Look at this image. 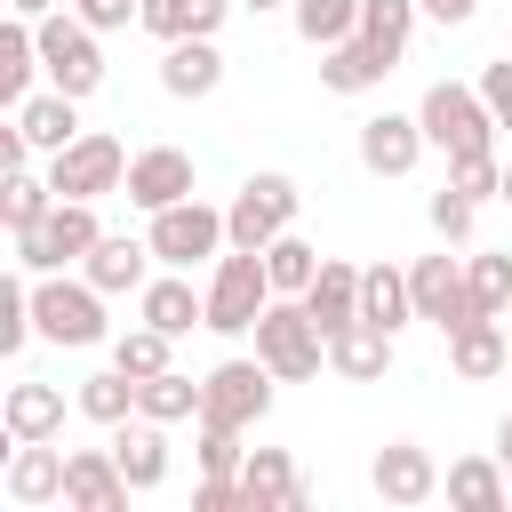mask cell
Returning a JSON list of instances; mask_svg holds the SVG:
<instances>
[{
    "instance_id": "obj_1",
    "label": "cell",
    "mask_w": 512,
    "mask_h": 512,
    "mask_svg": "<svg viewBox=\"0 0 512 512\" xmlns=\"http://www.w3.org/2000/svg\"><path fill=\"white\" fill-rule=\"evenodd\" d=\"M248 336H256V360H264L280 384H304V376H320V360H328V336H320V320L304 312V296H272Z\"/></svg>"
},
{
    "instance_id": "obj_2",
    "label": "cell",
    "mask_w": 512,
    "mask_h": 512,
    "mask_svg": "<svg viewBox=\"0 0 512 512\" xmlns=\"http://www.w3.org/2000/svg\"><path fill=\"white\" fill-rule=\"evenodd\" d=\"M416 120H424V144H440L448 160H464V152H496V112H488V96L464 88V80H432L424 104H416Z\"/></svg>"
},
{
    "instance_id": "obj_3",
    "label": "cell",
    "mask_w": 512,
    "mask_h": 512,
    "mask_svg": "<svg viewBox=\"0 0 512 512\" xmlns=\"http://www.w3.org/2000/svg\"><path fill=\"white\" fill-rule=\"evenodd\" d=\"M32 320H40V336H48V344L88 352V344H104V288H96L88 272H80V280L40 272V280H32Z\"/></svg>"
},
{
    "instance_id": "obj_4",
    "label": "cell",
    "mask_w": 512,
    "mask_h": 512,
    "mask_svg": "<svg viewBox=\"0 0 512 512\" xmlns=\"http://www.w3.org/2000/svg\"><path fill=\"white\" fill-rule=\"evenodd\" d=\"M8 240H16L24 272H64V264H88V248L104 240V224H96V200H56L40 224H24Z\"/></svg>"
},
{
    "instance_id": "obj_5",
    "label": "cell",
    "mask_w": 512,
    "mask_h": 512,
    "mask_svg": "<svg viewBox=\"0 0 512 512\" xmlns=\"http://www.w3.org/2000/svg\"><path fill=\"white\" fill-rule=\"evenodd\" d=\"M264 304H272L264 248H224V256H216V280H208V328H216V336H248Z\"/></svg>"
},
{
    "instance_id": "obj_6",
    "label": "cell",
    "mask_w": 512,
    "mask_h": 512,
    "mask_svg": "<svg viewBox=\"0 0 512 512\" xmlns=\"http://www.w3.org/2000/svg\"><path fill=\"white\" fill-rule=\"evenodd\" d=\"M48 184H56V200H104V192H120V184H128V152H120V136L80 128L64 152H48Z\"/></svg>"
},
{
    "instance_id": "obj_7",
    "label": "cell",
    "mask_w": 512,
    "mask_h": 512,
    "mask_svg": "<svg viewBox=\"0 0 512 512\" xmlns=\"http://www.w3.org/2000/svg\"><path fill=\"white\" fill-rule=\"evenodd\" d=\"M40 72H48V88H64V96H96V80H104V48H96V24L72 8V16H40Z\"/></svg>"
},
{
    "instance_id": "obj_8",
    "label": "cell",
    "mask_w": 512,
    "mask_h": 512,
    "mask_svg": "<svg viewBox=\"0 0 512 512\" xmlns=\"http://www.w3.org/2000/svg\"><path fill=\"white\" fill-rule=\"evenodd\" d=\"M296 176H280V168H264V176H248L240 192H232V208H224V232H232V248H272L288 224H296Z\"/></svg>"
},
{
    "instance_id": "obj_9",
    "label": "cell",
    "mask_w": 512,
    "mask_h": 512,
    "mask_svg": "<svg viewBox=\"0 0 512 512\" xmlns=\"http://www.w3.org/2000/svg\"><path fill=\"white\" fill-rule=\"evenodd\" d=\"M272 384H280V376H272L264 360H216V368L200 376V424H232V432L264 424Z\"/></svg>"
},
{
    "instance_id": "obj_10",
    "label": "cell",
    "mask_w": 512,
    "mask_h": 512,
    "mask_svg": "<svg viewBox=\"0 0 512 512\" xmlns=\"http://www.w3.org/2000/svg\"><path fill=\"white\" fill-rule=\"evenodd\" d=\"M144 240H152V256H160V264H176V272H192V264H208V256H224V248H232L224 208H208V200H176V208H160Z\"/></svg>"
},
{
    "instance_id": "obj_11",
    "label": "cell",
    "mask_w": 512,
    "mask_h": 512,
    "mask_svg": "<svg viewBox=\"0 0 512 512\" xmlns=\"http://www.w3.org/2000/svg\"><path fill=\"white\" fill-rule=\"evenodd\" d=\"M120 192H128L144 216L192 200V152H176V144H144V152H128V184H120Z\"/></svg>"
},
{
    "instance_id": "obj_12",
    "label": "cell",
    "mask_w": 512,
    "mask_h": 512,
    "mask_svg": "<svg viewBox=\"0 0 512 512\" xmlns=\"http://www.w3.org/2000/svg\"><path fill=\"white\" fill-rule=\"evenodd\" d=\"M408 288H416V320H432L440 336L464 328V320H480L472 296H464V264H456V256H416V264H408Z\"/></svg>"
},
{
    "instance_id": "obj_13",
    "label": "cell",
    "mask_w": 512,
    "mask_h": 512,
    "mask_svg": "<svg viewBox=\"0 0 512 512\" xmlns=\"http://www.w3.org/2000/svg\"><path fill=\"white\" fill-rule=\"evenodd\" d=\"M368 488H376L384 504H432V496H440V464H432V448H416V440H384L376 464H368Z\"/></svg>"
},
{
    "instance_id": "obj_14",
    "label": "cell",
    "mask_w": 512,
    "mask_h": 512,
    "mask_svg": "<svg viewBox=\"0 0 512 512\" xmlns=\"http://www.w3.org/2000/svg\"><path fill=\"white\" fill-rule=\"evenodd\" d=\"M128 472H120V456L112 448H72L64 456V504L72 512H128Z\"/></svg>"
},
{
    "instance_id": "obj_15",
    "label": "cell",
    "mask_w": 512,
    "mask_h": 512,
    "mask_svg": "<svg viewBox=\"0 0 512 512\" xmlns=\"http://www.w3.org/2000/svg\"><path fill=\"white\" fill-rule=\"evenodd\" d=\"M424 160V120L416 112H376L360 120V168L368 176H408Z\"/></svg>"
},
{
    "instance_id": "obj_16",
    "label": "cell",
    "mask_w": 512,
    "mask_h": 512,
    "mask_svg": "<svg viewBox=\"0 0 512 512\" xmlns=\"http://www.w3.org/2000/svg\"><path fill=\"white\" fill-rule=\"evenodd\" d=\"M296 504H304L296 456L288 448H248L240 456V512H296Z\"/></svg>"
},
{
    "instance_id": "obj_17",
    "label": "cell",
    "mask_w": 512,
    "mask_h": 512,
    "mask_svg": "<svg viewBox=\"0 0 512 512\" xmlns=\"http://www.w3.org/2000/svg\"><path fill=\"white\" fill-rule=\"evenodd\" d=\"M216 80H224L216 32H184V40H168V56H160V88H168L176 104H200V96H216Z\"/></svg>"
},
{
    "instance_id": "obj_18",
    "label": "cell",
    "mask_w": 512,
    "mask_h": 512,
    "mask_svg": "<svg viewBox=\"0 0 512 512\" xmlns=\"http://www.w3.org/2000/svg\"><path fill=\"white\" fill-rule=\"evenodd\" d=\"M448 368L464 376V384H488V376H504L512 368V328L504 320H464V328H448Z\"/></svg>"
},
{
    "instance_id": "obj_19",
    "label": "cell",
    "mask_w": 512,
    "mask_h": 512,
    "mask_svg": "<svg viewBox=\"0 0 512 512\" xmlns=\"http://www.w3.org/2000/svg\"><path fill=\"white\" fill-rule=\"evenodd\" d=\"M0 488H8V504H64V448H48V440H16Z\"/></svg>"
},
{
    "instance_id": "obj_20",
    "label": "cell",
    "mask_w": 512,
    "mask_h": 512,
    "mask_svg": "<svg viewBox=\"0 0 512 512\" xmlns=\"http://www.w3.org/2000/svg\"><path fill=\"white\" fill-rule=\"evenodd\" d=\"M328 368H336L344 384H384V368H392V328H376V320L336 328V336H328Z\"/></svg>"
},
{
    "instance_id": "obj_21",
    "label": "cell",
    "mask_w": 512,
    "mask_h": 512,
    "mask_svg": "<svg viewBox=\"0 0 512 512\" xmlns=\"http://www.w3.org/2000/svg\"><path fill=\"white\" fill-rule=\"evenodd\" d=\"M112 456H120L128 488H136V496H152V488L168 480V424H152V416H136V424H112Z\"/></svg>"
},
{
    "instance_id": "obj_22",
    "label": "cell",
    "mask_w": 512,
    "mask_h": 512,
    "mask_svg": "<svg viewBox=\"0 0 512 512\" xmlns=\"http://www.w3.org/2000/svg\"><path fill=\"white\" fill-rule=\"evenodd\" d=\"M144 264H152V240H128V232H104V240L88 248V264H80V272H88V280H96L104 296H136V288L152 280Z\"/></svg>"
},
{
    "instance_id": "obj_23",
    "label": "cell",
    "mask_w": 512,
    "mask_h": 512,
    "mask_svg": "<svg viewBox=\"0 0 512 512\" xmlns=\"http://www.w3.org/2000/svg\"><path fill=\"white\" fill-rule=\"evenodd\" d=\"M304 312L320 320V336L352 328V320H360V264H336V256H320V272H312V288H304Z\"/></svg>"
},
{
    "instance_id": "obj_24",
    "label": "cell",
    "mask_w": 512,
    "mask_h": 512,
    "mask_svg": "<svg viewBox=\"0 0 512 512\" xmlns=\"http://www.w3.org/2000/svg\"><path fill=\"white\" fill-rule=\"evenodd\" d=\"M0 424H8V440H56V432H64V392L24 376V384H8Z\"/></svg>"
},
{
    "instance_id": "obj_25",
    "label": "cell",
    "mask_w": 512,
    "mask_h": 512,
    "mask_svg": "<svg viewBox=\"0 0 512 512\" xmlns=\"http://www.w3.org/2000/svg\"><path fill=\"white\" fill-rule=\"evenodd\" d=\"M16 128H24V144H32V152H64V144L80 136V96H64V88L24 96V104H16Z\"/></svg>"
},
{
    "instance_id": "obj_26",
    "label": "cell",
    "mask_w": 512,
    "mask_h": 512,
    "mask_svg": "<svg viewBox=\"0 0 512 512\" xmlns=\"http://www.w3.org/2000/svg\"><path fill=\"white\" fill-rule=\"evenodd\" d=\"M136 312L152 320V328H168V336H192V328H208V296H192V280H144L136 288Z\"/></svg>"
},
{
    "instance_id": "obj_27",
    "label": "cell",
    "mask_w": 512,
    "mask_h": 512,
    "mask_svg": "<svg viewBox=\"0 0 512 512\" xmlns=\"http://www.w3.org/2000/svg\"><path fill=\"white\" fill-rule=\"evenodd\" d=\"M440 488H448V504H464V512H504V504H512L504 456H456Z\"/></svg>"
},
{
    "instance_id": "obj_28",
    "label": "cell",
    "mask_w": 512,
    "mask_h": 512,
    "mask_svg": "<svg viewBox=\"0 0 512 512\" xmlns=\"http://www.w3.org/2000/svg\"><path fill=\"white\" fill-rule=\"evenodd\" d=\"M384 56L352 32V40H336V48H320V88H336V96H368V88H384Z\"/></svg>"
},
{
    "instance_id": "obj_29",
    "label": "cell",
    "mask_w": 512,
    "mask_h": 512,
    "mask_svg": "<svg viewBox=\"0 0 512 512\" xmlns=\"http://www.w3.org/2000/svg\"><path fill=\"white\" fill-rule=\"evenodd\" d=\"M136 416H152V424H200V384L184 368H160V376L136 384Z\"/></svg>"
},
{
    "instance_id": "obj_30",
    "label": "cell",
    "mask_w": 512,
    "mask_h": 512,
    "mask_svg": "<svg viewBox=\"0 0 512 512\" xmlns=\"http://www.w3.org/2000/svg\"><path fill=\"white\" fill-rule=\"evenodd\" d=\"M360 320H376V328H400V320H416V288H408V272H392V264H368V272H360Z\"/></svg>"
},
{
    "instance_id": "obj_31",
    "label": "cell",
    "mask_w": 512,
    "mask_h": 512,
    "mask_svg": "<svg viewBox=\"0 0 512 512\" xmlns=\"http://www.w3.org/2000/svg\"><path fill=\"white\" fill-rule=\"evenodd\" d=\"M416 8H424V0H360V40H368L384 64H400V56H408V32H416Z\"/></svg>"
},
{
    "instance_id": "obj_32",
    "label": "cell",
    "mask_w": 512,
    "mask_h": 512,
    "mask_svg": "<svg viewBox=\"0 0 512 512\" xmlns=\"http://www.w3.org/2000/svg\"><path fill=\"white\" fill-rule=\"evenodd\" d=\"M32 72H40V24H32V16H16V24L0 32V104H24Z\"/></svg>"
},
{
    "instance_id": "obj_33",
    "label": "cell",
    "mask_w": 512,
    "mask_h": 512,
    "mask_svg": "<svg viewBox=\"0 0 512 512\" xmlns=\"http://www.w3.org/2000/svg\"><path fill=\"white\" fill-rule=\"evenodd\" d=\"M224 8H240V0H144V32H160V40H184V32H216L224 24Z\"/></svg>"
},
{
    "instance_id": "obj_34",
    "label": "cell",
    "mask_w": 512,
    "mask_h": 512,
    "mask_svg": "<svg viewBox=\"0 0 512 512\" xmlns=\"http://www.w3.org/2000/svg\"><path fill=\"white\" fill-rule=\"evenodd\" d=\"M288 16H296L304 48H336V40L360 32V0H288Z\"/></svg>"
},
{
    "instance_id": "obj_35",
    "label": "cell",
    "mask_w": 512,
    "mask_h": 512,
    "mask_svg": "<svg viewBox=\"0 0 512 512\" xmlns=\"http://www.w3.org/2000/svg\"><path fill=\"white\" fill-rule=\"evenodd\" d=\"M48 208H56V184H48V176H32V160H24V168H8V184H0V224H8V232H24V224H40Z\"/></svg>"
},
{
    "instance_id": "obj_36",
    "label": "cell",
    "mask_w": 512,
    "mask_h": 512,
    "mask_svg": "<svg viewBox=\"0 0 512 512\" xmlns=\"http://www.w3.org/2000/svg\"><path fill=\"white\" fill-rule=\"evenodd\" d=\"M80 416H88V424H128V416H136V376H128V368L88 376V384H80Z\"/></svg>"
},
{
    "instance_id": "obj_37",
    "label": "cell",
    "mask_w": 512,
    "mask_h": 512,
    "mask_svg": "<svg viewBox=\"0 0 512 512\" xmlns=\"http://www.w3.org/2000/svg\"><path fill=\"white\" fill-rule=\"evenodd\" d=\"M464 296H472V312L504 320L512 312V256H464Z\"/></svg>"
},
{
    "instance_id": "obj_38",
    "label": "cell",
    "mask_w": 512,
    "mask_h": 512,
    "mask_svg": "<svg viewBox=\"0 0 512 512\" xmlns=\"http://www.w3.org/2000/svg\"><path fill=\"white\" fill-rule=\"evenodd\" d=\"M264 272H272V296H304L312 272H320V248H304L296 232H280V240L264 248Z\"/></svg>"
},
{
    "instance_id": "obj_39",
    "label": "cell",
    "mask_w": 512,
    "mask_h": 512,
    "mask_svg": "<svg viewBox=\"0 0 512 512\" xmlns=\"http://www.w3.org/2000/svg\"><path fill=\"white\" fill-rule=\"evenodd\" d=\"M168 344H176V336L144 320V328H128V336H112V368H128V376L144 384V376H160V368H168Z\"/></svg>"
},
{
    "instance_id": "obj_40",
    "label": "cell",
    "mask_w": 512,
    "mask_h": 512,
    "mask_svg": "<svg viewBox=\"0 0 512 512\" xmlns=\"http://www.w3.org/2000/svg\"><path fill=\"white\" fill-rule=\"evenodd\" d=\"M32 336H40V320H32V288H24V280H0V352L16 360Z\"/></svg>"
},
{
    "instance_id": "obj_41",
    "label": "cell",
    "mask_w": 512,
    "mask_h": 512,
    "mask_svg": "<svg viewBox=\"0 0 512 512\" xmlns=\"http://www.w3.org/2000/svg\"><path fill=\"white\" fill-rule=\"evenodd\" d=\"M448 184L472 192V200H504V160L496 152H464V160H448Z\"/></svg>"
},
{
    "instance_id": "obj_42",
    "label": "cell",
    "mask_w": 512,
    "mask_h": 512,
    "mask_svg": "<svg viewBox=\"0 0 512 512\" xmlns=\"http://www.w3.org/2000/svg\"><path fill=\"white\" fill-rule=\"evenodd\" d=\"M472 216H480V200H472V192H456V184H440V192H432V232H440L448 248H456V240H472Z\"/></svg>"
},
{
    "instance_id": "obj_43",
    "label": "cell",
    "mask_w": 512,
    "mask_h": 512,
    "mask_svg": "<svg viewBox=\"0 0 512 512\" xmlns=\"http://www.w3.org/2000/svg\"><path fill=\"white\" fill-rule=\"evenodd\" d=\"M480 96H488V112H496V128H512V56L480 72Z\"/></svg>"
},
{
    "instance_id": "obj_44",
    "label": "cell",
    "mask_w": 512,
    "mask_h": 512,
    "mask_svg": "<svg viewBox=\"0 0 512 512\" xmlns=\"http://www.w3.org/2000/svg\"><path fill=\"white\" fill-rule=\"evenodd\" d=\"M192 512H240V480H216V472H200V488H192Z\"/></svg>"
},
{
    "instance_id": "obj_45",
    "label": "cell",
    "mask_w": 512,
    "mask_h": 512,
    "mask_svg": "<svg viewBox=\"0 0 512 512\" xmlns=\"http://www.w3.org/2000/svg\"><path fill=\"white\" fill-rule=\"evenodd\" d=\"M72 8H80V16L96 24V32H120L128 16H144V0H72Z\"/></svg>"
},
{
    "instance_id": "obj_46",
    "label": "cell",
    "mask_w": 512,
    "mask_h": 512,
    "mask_svg": "<svg viewBox=\"0 0 512 512\" xmlns=\"http://www.w3.org/2000/svg\"><path fill=\"white\" fill-rule=\"evenodd\" d=\"M472 8L480 0H424V16H440V24H472Z\"/></svg>"
},
{
    "instance_id": "obj_47",
    "label": "cell",
    "mask_w": 512,
    "mask_h": 512,
    "mask_svg": "<svg viewBox=\"0 0 512 512\" xmlns=\"http://www.w3.org/2000/svg\"><path fill=\"white\" fill-rule=\"evenodd\" d=\"M48 8H56V0H8V16H32V24H40Z\"/></svg>"
},
{
    "instance_id": "obj_48",
    "label": "cell",
    "mask_w": 512,
    "mask_h": 512,
    "mask_svg": "<svg viewBox=\"0 0 512 512\" xmlns=\"http://www.w3.org/2000/svg\"><path fill=\"white\" fill-rule=\"evenodd\" d=\"M496 456H504V472H512V416L496 424Z\"/></svg>"
},
{
    "instance_id": "obj_49",
    "label": "cell",
    "mask_w": 512,
    "mask_h": 512,
    "mask_svg": "<svg viewBox=\"0 0 512 512\" xmlns=\"http://www.w3.org/2000/svg\"><path fill=\"white\" fill-rule=\"evenodd\" d=\"M240 8H256V16H264V8H288V0H240Z\"/></svg>"
},
{
    "instance_id": "obj_50",
    "label": "cell",
    "mask_w": 512,
    "mask_h": 512,
    "mask_svg": "<svg viewBox=\"0 0 512 512\" xmlns=\"http://www.w3.org/2000/svg\"><path fill=\"white\" fill-rule=\"evenodd\" d=\"M504 200H512V160H504Z\"/></svg>"
},
{
    "instance_id": "obj_51",
    "label": "cell",
    "mask_w": 512,
    "mask_h": 512,
    "mask_svg": "<svg viewBox=\"0 0 512 512\" xmlns=\"http://www.w3.org/2000/svg\"><path fill=\"white\" fill-rule=\"evenodd\" d=\"M504 328H512V312H504ZM504 376H512V368H504Z\"/></svg>"
}]
</instances>
